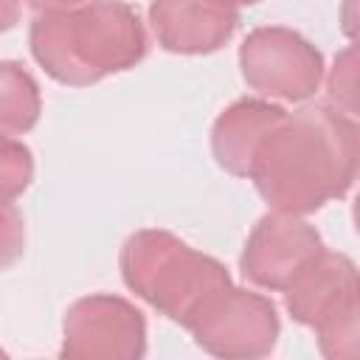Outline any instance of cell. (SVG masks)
<instances>
[{"instance_id": "obj_13", "label": "cell", "mask_w": 360, "mask_h": 360, "mask_svg": "<svg viewBox=\"0 0 360 360\" xmlns=\"http://www.w3.org/2000/svg\"><path fill=\"white\" fill-rule=\"evenodd\" d=\"M34 180L31 149L8 135H0V197L17 200Z\"/></svg>"}, {"instance_id": "obj_9", "label": "cell", "mask_w": 360, "mask_h": 360, "mask_svg": "<svg viewBox=\"0 0 360 360\" xmlns=\"http://www.w3.org/2000/svg\"><path fill=\"white\" fill-rule=\"evenodd\" d=\"M287 118V110L264 98H239L225 107L211 127L214 160L236 177H248L262 141Z\"/></svg>"}, {"instance_id": "obj_4", "label": "cell", "mask_w": 360, "mask_h": 360, "mask_svg": "<svg viewBox=\"0 0 360 360\" xmlns=\"http://www.w3.org/2000/svg\"><path fill=\"white\" fill-rule=\"evenodd\" d=\"M186 329L217 360H264L276 349L281 323L270 298L228 284L194 312Z\"/></svg>"}, {"instance_id": "obj_2", "label": "cell", "mask_w": 360, "mask_h": 360, "mask_svg": "<svg viewBox=\"0 0 360 360\" xmlns=\"http://www.w3.org/2000/svg\"><path fill=\"white\" fill-rule=\"evenodd\" d=\"M31 11V53L59 84H96L146 56V31L129 6L37 3Z\"/></svg>"}, {"instance_id": "obj_14", "label": "cell", "mask_w": 360, "mask_h": 360, "mask_svg": "<svg viewBox=\"0 0 360 360\" xmlns=\"http://www.w3.org/2000/svg\"><path fill=\"white\" fill-rule=\"evenodd\" d=\"M326 93H329L326 107L354 118V112H357V48L354 45H349L343 53H338L335 68L326 79Z\"/></svg>"}, {"instance_id": "obj_1", "label": "cell", "mask_w": 360, "mask_h": 360, "mask_svg": "<svg viewBox=\"0 0 360 360\" xmlns=\"http://www.w3.org/2000/svg\"><path fill=\"white\" fill-rule=\"evenodd\" d=\"M357 152L354 118L312 104L287 112L262 141L248 177L273 214L301 219L352 188Z\"/></svg>"}, {"instance_id": "obj_7", "label": "cell", "mask_w": 360, "mask_h": 360, "mask_svg": "<svg viewBox=\"0 0 360 360\" xmlns=\"http://www.w3.org/2000/svg\"><path fill=\"white\" fill-rule=\"evenodd\" d=\"M321 250H326L323 239L309 222L298 217L267 214L253 225L242 248L239 267L250 284L284 292Z\"/></svg>"}, {"instance_id": "obj_5", "label": "cell", "mask_w": 360, "mask_h": 360, "mask_svg": "<svg viewBox=\"0 0 360 360\" xmlns=\"http://www.w3.org/2000/svg\"><path fill=\"white\" fill-rule=\"evenodd\" d=\"M239 68L250 90L281 101H307L323 79L321 51L281 25L253 28L239 45Z\"/></svg>"}, {"instance_id": "obj_3", "label": "cell", "mask_w": 360, "mask_h": 360, "mask_svg": "<svg viewBox=\"0 0 360 360\" xmlns=\"http://www.w3.org/2000/svg\"><path fill=\"white\" fill-rule=\"evenodd\" d=\"M118 264L124 284L180 326H186L217 290L231 284L222 262L194 250L163 228L135 231L124 242Z\"/></svg>"}, {"instance_id": "obj_16", "label": "cell", "mask_w": 360, "mask_h": 360, "mask_svg": "<svg viewBox=\"0 0 360 360\" xmlns=\"http://www.w3.org/2000/svg\"><path fill=\"white\" fill-rule=\"evenodd\" d=\"M20 17V6L17 3H8V0H0V31H8Z\"/></svg>"}, {"instance_id": "obj_17", "label": "cell", "mask_w": 360, "mask_h": 360, "mask_svg": "<svg viewBox=\"0 0 360 360\" xmlns=\"http://www.w3.org/2000/svg\"><path fill=\"white\" fill-rule=\"evenodd\" d=\"M0 360H11V357H8V354H6L3 349H0Z\"/></svg>"}, {"instance_id": "obj_11", "label": "cell", "mask_w": 360, "mask_h": 360, "mask_svg": "<svg viewBox=\"0 0 360 360\" xmlns=\"http://www.w3.org/2000/svg\"><path fill=\"white\" fill-rule=\"evenodd\" d=\"M42 96L37 79L11 59L0 62V135H22L37 127Z\"/></svg>"}, {"instance_id": "obj_8", "label": "cell", "mask_w": 360, "mask_h": 360, "mask_svg": "<svg viewBox=\"0 0 360 360\" xmlns=\"http://www.w3.org/2000/svg\"><path fill=\"white\" fill-rule=\"evenodd\" d=\"M149 22L163 51L197 56L219 51L233 37L239 25V8L225 3L163 0L149 6Z\"/></svg>"}, {"instance_id": "obj_6", "label": "cell", "mask_w": 360, "mask_h": 360, "mask_svg": "<svg viewBox=\"0 0 360 360\" xmlns=\"http://www.w3.org/2000/svg\"><path fill=\"white\" fill-rule=\"evenodd\" d=\"M143 354L146 321L127 298L96 292L68 307L59 360H143Z\"/></svg>"}, {"instance_id": "obj_12", "label": "cell", "mask_w": 360, "mask_h": 360, "mask_svg": "<svg viewBox=\"0 0 360 360\" xmlns=\"http://www.w3.org/2000/svg\"><path fill=\"white\" fill-rule=\"evenodd\" d=\"M357 318H360V304H357V298H352L312 326L323 360H360Z\"/></svg>"}, {"instance_id": "obj_15", "label": "cell", "mask_w": 360, "mask_h": 360, "mask_svg": "<svg viewBox=\"0 0 360 360\" xmlns=\"http://www.w3.org/2000/svg\"><path fill=\"white\" fill-rule=\"evenodd\" d=\"M25 250V219L11 200L0 197V270L14 264Z\"/></svg>"}, {"instance_id": "obj_10", "label": "cell", "mask_w": 360, "mask_h": 360, "mask_svg": "<svg viewBox=\"0 0 360 360\" xmlns=\"http://www.w3.org/2000/svg\"><path fill=\"white\" fill-rule=\"evenodd\" d=\"M352 298H357V267L349 256L332 250H321L284 290L287 312L301 326H315Z\"/></svg>"}]
</instances>
